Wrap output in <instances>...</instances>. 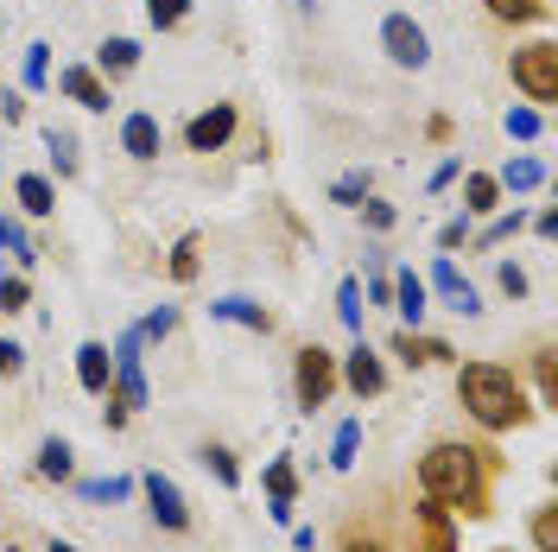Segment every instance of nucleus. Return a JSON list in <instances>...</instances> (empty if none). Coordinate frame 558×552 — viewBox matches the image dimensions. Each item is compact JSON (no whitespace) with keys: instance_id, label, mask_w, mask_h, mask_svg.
<instances>
[{"instance_id":"e433bc0d","label":"nucleus","mask_w":558,"mask_h":552,"mask_svg":"<svg viewBox=\"0 0 558 552\" xmlns=\"http://www.w3.org/2000/svg\"><path fill=\"white\" fill-rule=\"evenodd\" d=\"M521 223H526L521 209H514V216H495V223L483 229V242H508V236H521Z\"/></svg>"},{"instance_id":"dca6fc26","label":"nucleus","mask_w":558,"mask_h":552,"mask_svg":"<svg viewBox=\"0 0 558 552\" xmlns=\"http://www.w3.org/2000/svg\"><path fill=\"white\" fill-rule=\"evenodd\" d=\"M38 477H45V483H70V477H76L70 439H45V445H38Z\"/></svg>"},{"instance_id":"7c9ffc66","label":"nucleus","mask_w":558,"mask_h":552,"mask_svg":"<svg viewBox=\"0 0 558 552\" xmlns=\"http://www.w3.org/2000/svg\"><path fill=\"white\" fill-rule=\"evenodd\" d=\"M204 464H209V470H216V483H229V489L242 483V470H235V457H229V451H222V445H209V451H204Z\"/></svg>"},{"instance_id":"c85d7f7f","label":"nucleus","mask_w":558,"mask_h":552,"mask_svg":"<svg viewBox=\"0 0 558 552\" xmlns=\"http://www.w3.org/2000/svg\"><path fill=\"white\" fill-rule=\"evenodd\" d=\"M539 128H546V115H539V108H508V134H514V140H533Z\"/></svg>"},{"instance_id":"20e7f679","label":"nucleus","mask_w":558,"mask_h":552,"mask_svg":"<svg viewBox=\"0 0 558 552\" xmlns=\"http://www.w3.org/2000/svg\"><path fill=\"white\" fill-rule=\"evenodd\" d=\"M330 387H337V356L330 349L305 344L299 349V362H292V394H299V407L312 413V407H324L330 400Z\"/></svg>"},{"instance_id":"cd10ccee","label":"nucleus","mask_w":558,"mask_h":552,"mask_svg":"<svg viewBox=\"0 0 558 552\" xmlns=\"http://www.w3.org/2000/svg\"><path fill=\"white\" fill-rule=\"evenodd\" d=\"M128 477H102V483H76V495H89V502H121V495H128Z\"/></svg>"},{"instance_id":"4be33fe9","label":"nucleus","mask_w":558,"mask_h":552,"mask_svg":"<svg viewBox=\"0 0 558 552\" xmlns=\"http://www.w3.org/2000/svg\"><path fill=\"white\" fill-rule=\"evenodd\" d=\"M495 184H501V191H533V184H546V166H539V159H508Z\"/></svg>"},{"instance_id":"1a4fd4ad","label":"nucleus","mask_w":558,"mask_h":552,"mask_svg":"<svg viewBox=\"0 0 558 552\" xmlns=\"http://www.w3.org/2000/svg\"><path fill=\"white\" fill-rule=\"evenodd\" d=\"M343 381H349V394H362V400H368V394H381V387H387L381 356H375L368 344H355V349H349V362H343Z\"/></svg>"},{"instance_id":"37998d69","label":"nucleus","mask_w":558,"mask_h":552,"mask_svg":"<svg viewBox=\"0 0 558 552\" xmlns=\"http://www.w3.org/2000/svg\"><path fill=\"white\" fill-rule=\"evenodd\" d=\"M26 369V349L20 344H0V375H20Z\"/></svg>"},{"instance_id":"a878e982","label":"nucleus","mask_w":558,"mask_h":552,"mask_svg":"<svg viewBox=\"0 0 558 552\" xmlns=\"http://www.w3.org/2000/svg\"><path fill=\"white\" fill-rule=\"evenodd\" d=\"M184 13H191V0H146V20H153L159 33H172V26H184Z\"/></svg>"},{"instance_id":"393cba45","label":"nucleus","mask_w":558,"mask_h":552,"mask_svg":"<svg viewBox=\"0 0 558 552\" xmlns=\"http://www.w3.org/2000/svg\"><path fill=\"white\" fill-rule=\"evenodd\" d=\"M45 146H51V159H58V172H76V134L70 128H45Z\"/></svg>"},{"instance_id":"79ce46f5","label":"nucleus","mask_w":558,"mask_h":552,"mask_svg":"<svg viewBox=\"0 0 558 552\" xmlns=\"http://www.w3.org/2000/svg\"><path fill=\"white\" fill-rule=\"evenodd\" d=\"M178 324V311H153V317H146V324H140V337H166V331H172Z\"/></svg>"},{"instance_id":"5701e85b","label":"nucleus","mask_w":558,"mask_h":552,"mask_svg":"<svg viewBox=\"0 0 558 552\" xmlns=\"http://www.w3.org/2000/svg\"><path fill=\"white\" fill-rule=\"evenodd\" d=\"M495 20H508V26H526V20H546V0H483Z\"/></svg>"},{"instance_id":"c03bdc74","label":"nucleus","mask_w":558,"mask_h":552,"mask_svg":"<svg viewBox=\"0 0 558 552\" xmlns=\"http://www.w3.org/2000/svg\"><path fill=\"white\" fill-rule=\"evenodd\" d=\"M343 552H387V547L375 540V533H349V540H343Z\"/></svg>"},{"instance_id":"9d476101","label":"nucleus","mask_w":558,"mask_h":552,"mask_svg":"<svg viewBox=\"0 0 558 552\" xmlns=\"http://www.w3.org/2000/svg\"><path fill=\"white\" fill-rule=\"evenodd\" d=\"M209 317H222V324H242V331H254V337H267V331H274V311H260L254 299H242V292L216 299V305H209Z\"/></svg>"},{"instance_id":"c9c22d12","label":"nucleus","mask_w":558,"mask_h":552,"mask_svg":"<svg viewBox=\"0 0 558 552\" xmlns=\"http://www.w3.org/2000/svg\"><path fill=\"white\" fill-rule=\"evenodd\" d=\"M45 76H51V45H33V51H26V83L45 89Z\"/></svg>"},{"instance_id":"f03ea898","label":"nucleus","mask_w":558,"mask_h":552,"mask_svg":"<svg viewBox=\"0 0 558 552\" xmlns=\"http://www.w3.org/2000/svg\"><path fill=\"white\" fill-rule=\"evenodd\" d=\"M483 457L488 451H470V445H432L418 457V489H425L432 502H457V508H470V515H488Z\"/></svg>"},{"instance_id":"49530a36","label":"nucleus","mask_w":558,"mask_h":552,"mask_svg":"<svg viewBox=\"0 0 558 552\" xmlns=\"http://www.w3.org/2000/svg\"><path fill=\"white\" fill-rule=\"evenodd\" d=\"M0 274H7V267H0Z\"/></svg>"},{"instance_id":"58836bf2","label":"nucleus","mask_w":558,"mask_h":552,"mask_svg":"<svg viewBox=\"0 0 558 552\" xmlns=\"http://www.w3.org/2000/svg\"><path fill=\"white\" fill-rule=\"evenodd\" d=\"M0 248H13V254H20V261H33V242H26V236H20V229H13V223H7V216H0Z\"/></svg>"},{"instance_id":"4468645a","label":"nucleus","mask_w":558,"mask_h":552,"mask_svg":"<svg viewBox=\"0 0 558 552\" xmlns=\"http://www.w3.org/2000/svg\"><path fill=\"white\" fill-rule=\"evenodd\" d=\"M432 286H438V292H445V299H451V305L463 311V317H476V311H483V299H476V286H470V279L457 274L451 261H438V267H432Z\"/></svg>"},{"instance_id":"6e6552de","label":"nucleus","mask_w":558,"mask_h":552,"mask_svg":"<svg viewBox=\"0 0 558 552\" xmlns=\"http://www.w3.org/2000/svg\"><path fill=\"white\" fill-rule=\"evenodd\" d=\"M146 502H153V520H159V527H172V533H184V527H191V508H184V495H178L172 477L146 470Z\"/></svg>"},{"instance_id":"a19ab883","label":"nucleus","mask_w":558,"mask_h":552,"mask_svg":"<svg viewBox=\"0 0 558 552\" xmlns=\"http://www.w3.org/2000/svg\"><path fill=\"white\" fill-rule=\"evenodd\" d=\"M457 242H470V216H457V223L438 229V248H457Z\"/></svg>"},{"instance_id":"4c0bfd02","label":"nucleus","mask_w":558,"mask_h":552,"mask_svg":"<svg viewBox=\"0 0 558 552\" xmlns=\"http://www.w3.org/2000/svg\"><path fill=\"white\" fill-rule=\"evenodd\" d=\"M495 279H501V292H508V299H526V274L514 267V261H501V274H495Z\"/></svg>"},{"instance_id":"f8f14e48","label":"nucleus","mask_w":558,"mask_h":552,"mask_svg":"<svg viewBox=\"0 0 558 552\" xmlns=\"http://www.w3.org/2000/svg\"><path fill=\"white\" fill-rule=\"evenodd\" d=\"M393 356L407 362V369H425V362H451V344H438V337H413V331H393Z\"/></svg>"},{"instance_id":"2f4dec72","label":"nucleus","mask_w":558,"mask_h":552,"mask_svg":"<svg viewBox=\"0 0 558 552\" xmlns=\"http://www.w3.org/2000/svg\"><path fill=\"white\" fill-rule=\"evenodd\" d=\"M172 279H197V236H184L172 248Z\"/></svg>"},{"instance_id":"aec40b11","label":"nucleus","mask_w":558,"mask_h":552,"mask_svg":"<svg viewBox=\"0 0 558 552\" xmlns=\"http://www.w3.org/2000/svg\"><path fill=\"white\" fill-rule=\"evenodd\" d=\"M13 191H20V204L33 209V216H51V209H58V191H51V178H38V172H26L20 184H13Z\"/></svg>"},{"instance_id":"f3484780","label":"nucleus","mask_w":558,"mask_h":552,"mask_svg":"<svg viewBox=\"0 0 558 552\" xmlns=\"http://www.w3.org/2000/svg\"><path fill=\"white\" fill-rule=\"evenodd\" d=\"M463 209H470V216H495V209H501V184L488 172H470L463 178Z\"/></svg>"},{"instance_id":"a18cd8bd","label":"nucleus","mask_w":558,"mask_h":552,"mask_svg":"<svg viewBox=\"0 0 558 552\" xmlns=\"http://www.w3.org/2000/svg\"><path fill=\"white\" fill-rule=\"evenodd\" d=\"M0 115H7V128H13V121H26V103H20V96H0Z\"/></svg>"},{"instance_id":"ddd939ff","label":"nucleus","mask_w":558,"mask_h":552,"mask_svg":"<svg viewBox=\"0 0 558 552\" xmlns=\"http://www.w3.org/2000/svg\"><path fill=\"white\" fill-rule=\"evenodd\" d=\"M121 146H128V159H140V166L159 159V121L153 115H128L121 121Z\"/></svg>"},{"instance_id":"7ed1b4c3","label":"nucleus","mask_w":558,"mask_h":552,"mask_svg":"<svg viewBox=\"0 0 558 552\" xmlns=\"http://www.w3.org/2000/svg\"><path fill=\"white\" fill-rule=\"evenodd\" d=\"M514 89H521L526 103H558V45H521L514 51Z\"/></svg>"},{"instance_id":"bb28decb","label":"nucleus","mask_w":558,"mask_h":552,"mask_svg":"<svg viewBox=\"0 0 558 552\" xmlns=\"http://www.w3.org/2000/svg\"><path fill=\"white\" fill-rule=\"evenodd\" d=\"M337 317H343L349 331H362V286H355V279L337 286Z\"/></svg>"},{"instance_id":"f257e3e1","label":"nucleus","mask_w":558,"mask_h":552,"mask_svg":"<svg viewBox=\"0 0 558 552\" xmlns=\"http://www.w3.org/2000/svg\"><path fill=\"white\" fill-rule=\"evenodd\" d=\"M457 400L470 407V419L476 425H488V432H508V425H526V394L521 381H514V369H501V362H470V369H457Z\"/></svg>"},{"instance_id":"6ab92c4d","label":"nucleus","mask_w":558,"mask_h":552,"mask_svg":"<svg viewBox=\"0 0 558 552\" xmlns=\"http://www.w3.org/2000/svg\"><path fill=\"white\" fill-rule=\"evenodd\" d=\"M393 305H400V317H407V331H413L418 317H425V279H418L413 267L393 279Z\"/></svg>"},{"instance_id":"b1692460","label":"nucleus","mask_w":558,"mask_h":552,"mask_svg":"<svg viewBox=\"0 0 558 552\" xmlns=\"http://www.w3.org/2000/svg\"><path fill=\"white\" fill-rule=\"evenodd\" d=\"M355 451H362V419H343V425H337V445H330V464L349 470V464H355Z\"/></svg>"},{"instance_id":"ea45409f","label":"nucleus","mask_w":558,"mask_h":552,"mask_svg":"<svg viewBox=\"0 0 558 552\" xmlns=\"http://www.w3.org/2000/svg\"><path fill=\"white\" fill-rule=\"evenodd\" d=\"M362 216H368V229H393V204H375V197H362Z\"/></svg>"},{"instance_id":"72a5a7b5","label":"nucleus","mask_w":558,"mask_h":552,"mask_svg":"<svg viewBox=\"0 0 558 552\" xmlns=\"http://www.w3.org/2000/svg\"><path fill=\"white\" fill-rule=\"evenodd\" d=\"M533 547L558 552V515H553V508H539V515H533Z\"/></svg>"},{"instance_id":"473e14b6","label":"nucleus","mask_w":558,"mask_h":552,"mask_svg":"<svg viewBox=\"0 0 558 552\" xmlns=\"http://www.w3.org/2000/svg\"><path fill=\"white\" fill-rule=\"evenodd\" d=\"M26 299H33V286H26V279H20V274H13V279L0 274V311H26Z\"/></svg>"},{"instance_id":"39448f33","label":"nucleus","mask_w":558,"mask_h":552,"mask_svg":"<svg viewBox=\"0 0 558 552\" xmlns=\"http://www.w3.org/2000/svg\"><path fill=\"white\" fill-rule=\"evenodd\" d=\"M381 45H387V58H393L400 70H425V58H432V38H425V26H418L413 13H387Z\"/></svg>"},{"instance_id":"9b49d317","label":"nucleus","mask_w":558,"mask_h":552,"mask_svg":"<svg viewBox=\"0 0 558 552\" xmlns=\"http://www.w3.org/2000/svg\"><path fill=\"white\" fill-rule=\"evenodd\" d=\"M58 89H64L76 108H96V115L108 108V83L96 76V70H83V64H70L64 76H58Z\"/></svg>"},{"instance_id":"0eeeda50","label":"nucleus","mask_w":558,"mask_h":552,"mask_svg":"<svg viewBox=\"0 0 558 552\" xmlns=\"http://www.w3.org/2000/svg\"><path fill=\"white\" fill-rule=\"evenodd\" d=\"M413 520H418V547L413 552H457V527H451V515H445V502L418 495Z\"/></svg>"},{"instance_id":"423d86ee","label":"nucleus","mask_w":558,"mask_h":552,"mask_svg":"<svg viewBox=\"0 0 558 552\" xmlns=\"http://www.w3.org/2000/svg\"><path fill=\"white\" fill-rule=\"evenodd\" d=\"M229 134H235V103H209L204 115L184 128V146H191V153H222Z\"/></svg>"},{"instance_id":"a211bd4d","label":"nucleus","mask_w":558,"mask_h":552,"mask_svg":"<svg viewBox=\"0 0 558 552\" xmlns=\"http://www.w3.org/2000/svg\"><path fill=\"white\" fill-rule=\"evenodd\" d=\"M267 495H274V520H292V495H299V470L279 457L274 470H267Z\"/></svg>"},{"instance_id":"f704fd0d","label":"nucleus","mask_w":558,"mask_h":552,"mask_svg":"<svg viewBox=\"0 0 558 552\" xmlns=\"http://www.w3.org/2000/svg\"><path fill=\"white\" fill-rule=\"evenodd\" d=\"M533 375H539V394H546V407L558 400V369H553V349H539L533 356Z\"/></svg>"},{"instance_id":"2eb2a0df","label":"nucleus","mask_w":558,"mask_h":552,"mask_svg":"<svg viewBox=\"0 0 558 552\" xmlns=\"http://www.w3.org/2000/svg\"><path fill=\"white\" fill-rule=\"evenodd\" d=\"M108 369H114L108 344H83V349H76V381H83L89 394H108Z\"/></svg>"},{"instance_id":"c756f323","label":"nucleus","mask_w":558,"mask_h":552,"mask_svg":"<svg viewBox=\"0 0 558 552\" xmlns=\"http://www.w3.org/2000/svg\"><path fill=\"white\" fill-rule=\"evenodd\" d=\"M330 197H337V204H362V197H368V172H343L330 184Z\"/></svg>"},{"instance_id":"412c9836","label":"nucleus","mask_w":558,"mask_h":552,"mask_svg":"<svg viewBox=\"0 0 558 552\" xmlns=\"http://www.w3.org/2000/svg\"><path fill=\"white\" fill-rule=\"evenodd\" d=\"M96 64H102L108 76H128V70L140 64V45H134V38H108L102 51H96Z\"/></svg>"}]
</instances>
